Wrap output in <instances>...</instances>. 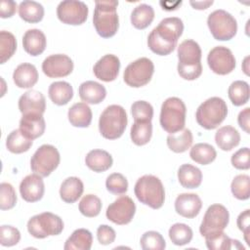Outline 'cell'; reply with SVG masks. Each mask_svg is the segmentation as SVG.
I'll list each match as a JSON object with an SVG mask.
<instances>
[{
    "label": "cell",
    "mask_w": 250,
    "mask_h": 250,
    "mask_svg": "<svg viewBox=\"0 0 250 250\" xmlns=\"http://www.w3.org/2000/svg\"><path fill=\"white\" fill-rule=\"evenodd\" d=\"M183 31L184 23L180 18H165L149 33L147 46L154 54L167 56L176 48Z\"/></svg>",
    "instance_id": "6da1fadb"
},
{
    "label": "cell",
    "mask_w": 250,
    "mask_h": 250,
    "mask_svg": "<svg viewBox=\"0 0 250 250\" xmlns=\"http://www.w3.org/2000/svg\"><path fill=\"white\" fill-rule=\"evenodd\" d=\"M178 73L186 80H194L202 73L201 49L191 39L183 41L178 47Z\"/></svg>",
    "instance_id": "7a4b0ae2"
},
{
    "label": "cell",
    "mask_w": 250,
    "mask_h": 250,
    "mask_svg": "<svg viewBox=\"0 0 250 250\" xmlns=\"http://www.w3.org/2000/svg\"><path fill=\"white\" fill-rule=\"evenodd\" d=\"M93 23L97 33L103 38L115 35L119 27V19L116 12L118 1H96Z\"/></svg>",
    "instance_id": "3957f363"
},
{
    "label": "cell",
    "mask_w": 250,
    "mask_h": 250,
    "mask_svg": "<svg viewBox=\"0 0 250 250\" xmlns=\"http://www.w3.org/2000/svg\"><path fill=\"white\" fill-rule=\"evenodd\" d=\"M134 192L138 200L152 209H159L164 204L165 189L161 181L153 175H144L135 184Z\"/></svg>",
    "instance_id": "277c9868"
},
{
    "label": "cell",
    "mask_w": 250,
    "mask_h": 250,
    "mask_svg": "<svg viewBox=\"0 0 250 250\" xmlns=\"http://www.w3.org/2000/svg\"><path fill=\"white\" fill-rule=\"evenodd\" d=\"M127 122L125 109L121 105L111 104L102 112L99 119V130L104 138L115 140L123 135Z\"/></svg>",
    "instance_id": "5b68a950"
},
{
    "label": "cell",
    "mask_w": 250,
    "mask_h": 250,
    "mask_svg": "<svg viewBox=\"0 0 250 250\" xmlns=\"http://www.w3.org/2000/svg\"><path fill=\"white\" fill-rule=\"evenodd\" d=\"M187 107L184 102L177 97L166 99L160 111L159 122L164 131L174 134L184 129L186 124Z\"/></svg>",
    "instance_id": "8992f818"
},
{
    "label": "cell",
    "mask_w": 250,
    "mask_h": 250,
    "mask_svg": "<svg viewBox=\"0 0 250 250\" xmlns=\"http://www.w3.org/2000/svg\"><path fill=\"white\" fill-rule=\"evenodd\" d=\"M228 115V105L219 97H212L203 102L195 113L196 122L206 130L217 128Z\"/></svg>",
    "instance_id": "52a82bcc"
},
{
    "label": "cell",
    "mask_w": 250,
    "mask_h": 250,
    "mask_svg": "<svg viewBox=\"0 0 250 250\" xmlns=\"http://www.w3.org/2000/svg\"><path fill=\"white\" fill-rule=\"evenodd\" d=\"M63 229V222L51 212H43L31 217L27 222V230L35 238L59 235Z\"/></svg>",
    "instance_id": "ba28073f"
},
{
    "label": "cell",
    "mask_w": 250,
    "mask_h": 250,
    "mask_svg": "<svg viewBox=\"0 0 250 250\" xmlns=\"http://www.w3.org/2000/svg\"><path fill=\"white\" fill-rule=\"evenodd\" d=\"M207 24L216 40L228 41L237 32L236 20L225 10H216L207 18Z\"/></svg>",
    "instance_id": "9c48e42d"
},
{
    "label": "cell",
    "mask_w": 250,
    "mask_h": 250,
    "mask_svg": "<svg viewBox=\"0 0 250 250\" xmlns=\"http://www.w3.org/2000/svg\"><path fill=\"white\" fill-rule=\"evenodd\" d=\"M59 150L52 145H42L37 148L30 159V168L33 173L48 177L60 164Z\"/></svg>",
    "instance_id": "30bf717a"
},
{
    "label": "cell",
    "mask_w": 250,
    "mask_h": 250,
    "mask_svg": "<svg viewBox=\"0 0 250 250\" xmlns=\"http://www.w3.org/2000/svg\"><path fill=\"white\" fill-rule=\"evenodd\" d=\"M154 72V65L151 60L140 58L127 65L124 70V82L133 88H140L146 85Z\"/></svg>",
    "instance_id": "8fae6325"
},
{
    "label": "cell",
    "mask_w": 250,
    "mask_h": 250,
    "mask_svg": "<svg viewBox=\"0 0 250 250\" xmlns=\"http://www.w3.org/2000/svg\"><path fill=\"white\" fill-rule=\"evenodd\" d=\"M229 213L228 209L222 204H212L204 214L199 232L202 236H205L216 231H223L229 225Z\"/></svg>",
    "instance_id": "7c38bea8"
},
{
    "label": "cell",
    "mask_w": 250,
    "mask_h": 250,
    "mask_svg": "<svg viewBox=\"0 0 250 250\" xmlns=\"http://www.w3.org/2000/svg\"><path fill=\"white\" fill-rule=\"evenodd\" d=\"M88 7L82 1L64 0L57 7L58 19L65 24L80 25L84 23L88 17Z\"/></svg>",
    "instance_id": "4fadbf2b"
},
{
    "label": "cell",
    "mask_w": 250,
    "mask_h": 250,
    "mask_svg": "<svg viewBox=\"0 0 250 250\" xmlns=\"http://www.w3.org/2000/svg\"><path fill=\"white\" fill-rule=\"evenodd\" d=\"M207 62L211 70L219 75L230 73L236 65L232 52L224 46L214 47L207 56Z\"/></svg>",
    "instance_id": "5bb4252c"
},
{
    "label": "cell",
    "mask_w": 250,
    "mask_h": 250,
    "mask_svg": "<svg viewBox=\"0 0 250 250\" xmlns=\"http://www.w3.org/2000/svg\"><path fill=\"white\" fill-rule=\"evenodd\" d=\"M136 213V205L133 199L127 195H122L108 205L105 216L116 225L129 224Z\"/></svg>",
    "instance_id": "9a60e30c"
},
{
    "label": "cell",
    "mask_w": 250,
    "mask_h": 250,
    "mask_svg": "<svg viewBox=\"0 0 250 250\" xmlns=\"http://www.w3.org/2000/svg\"><path fill=\"white\" fill-rule=\"evenodd\" d=\"M42 70L50 78L64 77L72 72L73 62L64 54L51 55L43 61Z\"/></svg>",
    "instance_id": "2e32d148"
},
{
    "label": "cell",
    "mask_w": 250,
    "mask_h": 250,
    "mask_svg": "<svg viewBox=\"0 0 250 250\" xmlns=\"http://www.w3.org/2000/svg\"><path fill=\"white\" fill-rule=\"evenodd\" d=\"M120 68L119 59L112 54L102 57L94 65L93 71L95 76L104 82H111L118 76Z\"/></svg>",
    "instance_id": "e0dca14e"
},
{
    "label": "cell",
    "mask_w": 250,
    "mask_h": 250,
    "mask_svg": "<svg viewBox=\"0 0 250 250\" xmlns=\"http://www.w3.org/2000/svg\"><path fill=\"white\" fill-rule=\"evenodd\" d=\"M45 191L44 182L42 177L37 174L27 175L20 184V192L23 200L26 202L39 201Z\"/></svg>",
    "instance_id": "ac0fdd59"
},
{
    "label": "cell",
    "mask_w": 250,
    "mask_h": 250,
    "mask_svg": "<svg viewBox=\"0 0 250 250\" xmlns=\"http://www.w3.org/2000/svg\"><path fill=\"white\" fill-rule=\"evenodd\" d=\"M19 109L22 115L41 114L45 112L46 101L41 92L29 90L19 99Z\"/></svg>",
    "instance_id": "d6986e66"
},
{
    "label": "cell",
    "mask_w": 250,
    "mask_h": 250,
    "mask_svg": "<svg viewBox=\"0 0 250 250\" xmlns=\"http://www.w3.org/2000/svg\"><path fill=\"white\" fill-rule=\"evenodd\" d=\"M202 207L200 197L195 193H181L175 200V210L182 217L192 219L196 217Z\"/></svg>",
    "instance_id": "ffe728a7"
},
{
    "label": "cell",
    "mask_w": 250,
    "mask_h": 250,
    "mask_svg": "<svg viewBox=\"0 0 250 250\" xmlns=\"http://www.w3.org/2000/svg\"><path fill=\"white\" fill-rule=\"evenodd\" d=\"M46 124L41 114H25L20 120V130L29 140L41 137L45 131Z\"/></svg>",
    "instance_id": "44dd1931"
},
{
    "label": "cell",
    "mask_w": 250,
    "mask_h": 250,
    "mask_svg": "<svg viewBox=\"0 0 250 250\" xmlns=\"http://www.w3.org/2000/svg\"><path fill=\"white\" fill-rule=\"evenodd\" d=\"M46 45V36L40 29H28L22 36V47L30 56L36 57L41 55L44 52Z\"/></svg>",
    "instance_id": "7402d4cb"
},
{
    "label": "cell",
    "mask_w": 250,
    "mask_h": 250,
    "mask_svg": "<svg viewBox=\"0 0 250 250\" xmlns=\"http://www.w3.org/2000/svg\"><path fill=\"white\" fill-rule=\"evenodd\" d=\"M13 80L19 88L28 89L34 86L38 81V72L36 67L28 62L19 64L13 73Z\"/></svg>",
    "instance_id": "603a6c76"
},
{
    "label": "cell",
    "mask_w": 250,
    "mask_h": 250,
    "mask_svg": "<svg viewBox=\"0 0 250 250\" xmlns=\"http://www.w3.org/2000/svg\"><path fill=\"white\" fill-rule=\"evenodd\" d=\"M78 93L80 99L83 102L91 104H98L102 103L106 96V90L104 86L92 80L81 83L78 89Z\"/></svg>",
    "instance_id": "cb8c5ba5"
},
{
    "label": "cell",
    "mask_w": 250,
    "mask_h": 250,
    "mask_svg": "<svg viewBox=\"0 0 250 250\" xmlns=\"http://www.w3.org/2000/svg\"><path fill=\"white\" fill-rule=\"evenodd\" d=\"M205 237V243L210 250H229V249H244V246L236 239L229 238L223 231H216L207 234Z\"/></svg>",
    "instance_id": "d4e9b609"
},
{
    "label": "cell",
    "mask_w": 250,
    "mask_h": 250,
    "mask_svg": "<svg viewBox=\"0 0 250 250\" xmlns=\"http://www.w3.org/2000/svg\"><path fill=\"white\" fill-rule=\"evenodd\" d=\"M112 162L113 160L111 155L104 149L90 150L85 157V163L87 167L97 173L108 170L111 167Z\"/></svg>",
    "instance_id": "484cf974"
},
{
    "label": "cell",
    "mask_w": 250,
    "mask_h": 250,
    "mask_svg": "<svg viewBox=\"0 0 250 250\" xmlns=\"http://www.w3.org/2000/svg\"><path fill=\"white\" fill-rule=\"evenodd\" d=\"M84 186L77 177H68L61 185L60 196L65 203H74L82 195Z\"/></svg>",
    "instance_id": "4316f807"
},
{
    "label": "cell",
    "mask_w": 250,
    "mask_h": 250,
    "mask_svg": "<svg viewBox=\"0 0 250 250\" xmlns=\"http://www.w3.org/2000/svg\"><path fill=\"white\" fill-rule=\"evenodd\" d=\"M67 117L72 126L86 128L91 124L92 110L86 103H76L68 109Z\"/></svg>",
    "instance_id": "83f0119b"
},
{
    "label": "cell",
    "mask_w": 250,
    "mask_h": 250,
    "mask_svg": "<svg viewBox=\"0 0 250 250\" xmlns=\"http://www.w3.org/2000/svg\"><path fill=\"white\" fill-rule=\"evenodd\" d=\"M215 142L219 148L229 151L239 145L240 135L232 126L221 127L215 134Z\"/></svg>",
    "instance_id": "f1b7e54d"
},
{
    "label": "cell",
    "mask_w": 250,
    "mask_h": 250,
    "mask_svg": "<svg viewBox=\"0 0 250 250\" xmlns=\"http://www.w3.org/2000/svg\"><path fill=\"white\" fill-rule=\"evenodd\" d=\"M178 180L185 188H196L201 185L202 173L191 164H183L178 170Z\"/></svg>",
    "instance_id": "f546056e"
},
{
    "label": "cell",
    "mask_w": 250,
    "mask_h": 250,
    "mask_svg": "<svg viewBox=\"0 0 250 250\" xmlns=\"http://www.w3.org/2000/svg\"><path fill=\"white\" fill-rule=\"evenodd\" d=\"M48 95L55 104L64 105L72 99L73 89L68 82L56 81L49 86Z\"/></svg>",
    "instance_id": "4dcf8cb0"
},
{
    "label": "cell",
    "mask_w": 250,
    "mask_h": 250,
    "mask_svg": "<svg viewBox=\"0 0 250 250\" xmlns=\"http://www.w3.org/2000/svg\"><path fill=\"white\" fill-rule=\"evenodd\" d=\"M93 243V235L86 229H75L66 239L64 250H90Z\"/></svg>",
    "instance_id": "1f68e13d"
},
{
    "label": "cell",
    "mask_w": 250,
    "mask_h": 250,
    "mask_svg": "<svg viewBox=\"0 0 250 250\" xmlns=\"http://www.w3.org/2000/svg\"><path fill=\"white\" fill-rule=\"evenodd\" d=\"M193 137L189 129H183L174 134H169L167 137V146L168 147L176 152L182 153L188 150L192 145Z\"/></svg>",
    "instance_id": "d6a6232c"
},
{
    "label": "cell",
    "mask_w": 250,
    "mask_h": 250,
    "mask_svg": "<svg viewBox=\"0 0 250 250\" xmlns=\"http://www.w3.org/2000/svg\"><path fill=\"white\" fill-rule=\"evenodd\" d=\"M19 15L21 20L29 23H36L44 17L43 6L36 1H22L19 5Z\"/></svg>",
    "instance_id": "836d02e7"
},
{
    "label": "cell",
    "mask_w": 250,
    "mask_h": 250,
    "mask_svg": "<svg viewBox=\"0 0 250 250\" xmlns=\"http://www.w3.org/2000/svg\"><path fill=\"white\" fill-rule=\"evenodd\" d=\"M154 19V10L147 4H140L131 14V23L137 29L146 28Z\"/></svg>",
    "instance_id": "e575fe53"
},
{
    "label": "cell",
    "mask_w": 250,
    "mask_h": 250,
    "mask_svg": "<svg viewBox=\"0 0 250 250\" xmlns=\"http://www.w3.org/2000/svg\"><path fill=\"white\" fill-rule=\"evenodd\" d=\"M190 158L201 165H207L216 159L217 152L214 146L206 143H199L194 145L189 151Z\"/></svg>",
    "instance_id": "d590c367"
},
{
    "label": "cell",
    "mask_w": 250,
    "mask_h": 250,
    "mask_svg": "<svg viewBox=\"0 0 250 250\" xmlns=\"http://www.w3.org/2000/svg\"><path fill=\"white\" fill-rule=\"evenodd\" d=\"M32 146V140L26 138L20 129L12 131L6 140V146L12 153H22L27 151Z\"/></svg>",
    "instance_id": "8d00e7d4"
},
{
    "label": "cell",
    "mask_w": 250,
    "mask_h": 250,
    "mask_svg": "<svg viewBox=\"0 0 250 250\" xmlns=\"http://www.w3.org/2000/svg\"><path fill=\"white\" fill-rule=\"evenodd\" d=\"M152 135L151 121H135L131 127V140L137 146L146 145Z\"/></svg>",
    "instance_id": "74e56055"
},
{
    "label": "cell",
    "mask_w": 250,
    "mask_h": 250,
    "mask_svg": "<svg viewBox=\"0 0 250 250\" xmlns=\"http://www.w3.org/2000/svg\"><path fill=\"white\" fill-rule=\"evenodd\" d=\"M228 94L232 104H234L235 106L243 105L249 100V84L243 80L233 81L229 87Z\"/></svg>",
    "instance_id": "f35d334b"
},
{
    "label": "cell",
    "mask_w": 250,
    "mask_h": 250,
    "mask_svg": "<svg viewBox=\"0 0 250 250\" xmlns=\"http://www.w3.org/2000/svg\"><path fill=\"white\" fill-rule=\"evenodd\" d=\"M169 237L171 241L178 246L188 244L192 239V229L186 224L176 223L169 229Z\"/></svg>",
    "instance_id": "ab89813d"
},
{
    "label": "cell",
    "mask_w": 250,
    "mask_h": 250,
    "mask_svg": "<svg viewBox=\"0 0 250 250\" xmlns=\"http://www.w3.org/2000/svg\"><path fill=\"white\" fill-rule=\"evenodd\" d=\"M17 50V40L14 34L2 30L0 32V63L6 62Z\"/></svg>",
    "instance_id": "60d3db41"
},
{
    "label": "cell",
    "mask_w": 250,
    "mask_h": 250,
    "mask_svg": "<svg viewBox=\"0 0 250 250\" xmlns=\"http://www.w3.org/2000/svg\"><path fill=\"white\" fill-rule=\"evenodd\" d=\"M78 208L80 213L85 217H97L102 209V201L95 194H86L80 200Z\"/></svg>",
    "instance_id": "b9f144b4"
},
{
    "label": "cell",
    "mask_w": 250,
    "mask_h": 250,
    "mask_svg": "<svg viewBox=\"0 0 250 250\" xmlns=\"http://www.w3.org/2000/svg\"><path fill=\"white\" fill-rule=\"evenodd\" d=\"M230 190L239 200H246L250 196V177L245 174L237 175L231 182Z\"/></svg>",
    "instance_id": "7bdbcfd3"
},
{
    "label": "cell",
    "mask_w": 250,
    "mask_h": 250,
    "mask_svg": "<svg viewBox=\"0 0 250 250\" xmlns=\"http://www.w3.org/2000/svg\"><path fill=\"white\" fill-rule=\"evenodd\" d=\"M140 245L144 250H163L166 247V242L159 232L149 230L142 235Z\"/></svg>",
    "instance_id": "ee69618b"
},
{
    "label": "cell",
    "mask_w": 250,
    "mask_h": 250,
    "mask_svg": "<svg viewBox=\"0 0 250 250\" xmlns=\"http://www.w3.org/2000/svg\"><path fill=\"white\" fill-rule=\"evenodd\" d=\"M131 113L135 121H151L153 107L146 101H137L131 106Z\"/></svg>",
    "instance_id": "f6af8a7d"
},
{
    "label": "cell",
    "mask_w": 250,
    "mask_h": 250,
    "mask_svg": "<svg viewBox=\"0 0 250 250\" xmlns=\"http://www.w3.org/2000/svg\"><path fill=\"white\" fill-rule=\"evenodd\" d=\"M105 188L113 194H124L128 189V182L122 174L112 173L106 178Z\"/></svg>",
    "instance_id": "bcb514c9"
},
{
    "label": "cell",
    "mask_w": 250,
    "mask_h": 250,
    "mask_svg": "<svg viewBox=\"0 0 250 250\" xmlns=\"http://www.w3.org/2000/svg\"><path fill=\"white\" fill-rule=\"evenodd\" d=\"M17 203V194L13 186L9 183L0 185V208L1 210L12 209Z\"/></svg>",
    "instance_id": "7dc6e473"
},
{
    "label": "cell",
    "mask_w": 250,
    "mask_h": 250,
    "mask_svg": "<svg viewBox=\"0 0 250 250\" xmlns=\"http://www.w3.org/2000/svg\"><path fill=\"white\" fill-rule=\"evenodd\" d=\"M21 240L20 230L12 226L3 225L0 227V244L2 246H14Z\"/></svg>",
    "instance_id": "c3c4849f"
},
{
    "label": "cell",
    "mask_w": 250,
    "mask_h": 250,
    "mask_svg": "<svg viewBox=\"0 0 250 250\" xmlns=\"http://www.w3.org/2000/svg\"><path fill=\"white\" fill-rule=\"evenodd\" d=\"M231 164L238 170H248L250 168V156L249 148L242 147L231 155Z\"/></svg>",
    "instance_id": "681fc988"
},
{
    "label": "cell",
    "mask_w": 250,
    "mask_h": 250,
    "mask_svg": "<svg viewBox=\"0 0 250 250\" xmlns=\"http://www.w3.org/2000/svg\"><path fill=\"white\" fill-rule=\"evenodd\" d=\"M115 230L107 225H101L97 229V238L102 245H108L112 243L115 240Z\"/></svg>",
    "instance_id": "f907efd6"
},
{
    "label": "cell",
    "mask_w": 250,
    "mask_h": 250,
    "mask_svg": "<svg viewBox=\"0 0 250 250\" xmlns=\"http://www.w3.org/2000/svg\"><path fill=\"white\" fill-rule=\"evenodd\" d=\"M250 210L246 209L245 211H243L242 213H240L237 217V227L238 229L243 232L244 234V239L247 242L248 245H250V239H249V235H250Z\"/></svg>",
    "instance_id": "816d5d0a"
},
{
    "label": "cell",
    "mask_w": 250,
    "mask_h": 250,
    "mask_svg": "<svg viewBox=\"0 0 250 250\" xmlns=\"http://www.w3.org/2000/svg\"><path fill=\"white\" fill-rule=\"evenodd\" d=\"M17 10V3L12 0H2L0 4V17L2 19L11 18Z\"/></svg>",
    "instance_id": "f5cc1de1"
},
{
    "label": "cell",
    "mask_w": 250,
    "mask_h": 250,
    "mask_svg": "<svg viewBox=\"0 0 250 250\" xmlns=\"http://www.w3.org/2000/svg\"><path fill=\"white\" fill-rule=\"evenodd\" d=\"M238 125L242 130H244L247 134L250 133V108L246 107L241 110L237 116Z\"/></svg>",
    "instance_id": "db71d44e"
},
{
    "label": "cell",
    "mask_w": 250,
    "mask_h": 250,
    "mask_svg": "<svg viewBox=\"0 0 250 250\" xmlns=\"http://www.w3.org/2000/svg\"><path fill=\"white\" fill-rule=\"evenodd\" d=\"M190 5L196 10H204L213 4V1H190Z\"/></svg>",
    "instance_id": "11a10c76"
},
{
    "label": "cell",
    "mask_w": 250,
    "mask_h": 250,
    "mask_svg": "<svg viewBox=\"0 0 250 250\" xmlns=\"http://www.w3.org/2000/svg\"><path fill=\"white\" fill-rule=\"evenodd\" d=\"M248 60H249V57H246V58H245V60H244V62H243V64L245 65V66L243 67V70H244V72H245L247 75H248V67H247Z\"/></svg>",
    "instance_id": "9f6ffc18"
}]
</instances>
